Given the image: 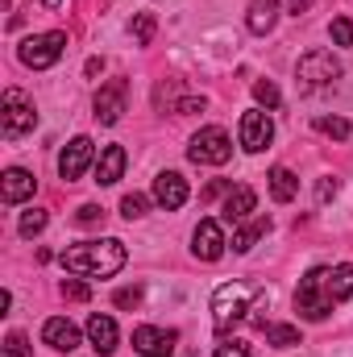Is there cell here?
I'll return each instance as SVG.
<instances>
[{
	"instance_id": "cell-1",
	"label": "cell",
	"mask_w": 353,
	"mask_h": 357,
	"mask_svg": "<svg viewBox=\"0 0 353 357\" xmlns=\"http://www.w3.org/2000/svg\"><path fill=\"white\" fill-rule=\"evenodd\" d=\"M262 303H266L262 287H254V282H220L212 291V324H216V333H229L233 324H241L250 316L262 320L258 316Z\"/></svg>"
},
{
	"instance_id": "cell-3",
	"label": "cell",
	"mask_w": 353,
	"mask_h": 357,
	"mask_svg": "<svg viewBox=\"0 0 353 357\" xmlns=\"http://www.w3.org/2000/svg\"><path fill=\"white\" fill-rule=\"evenodd\" d=\"M295 312H303L308 320H324L333 312V295H329V270L312 266L299 278V291H295Z\"/></svg>"
},
{
	"instance_id": "cell-7",
	"label": "cell",
	"mask_w": 353,
	"mask_h": 357,
	"mask_svg": "<svg viewBox=\"0 0 353 357\" xmlns=\"http://www.w3.org/2000/svg\"><path fill=\"white\" fill-rule=\"evenodd\" d=\"M295 75H299L303 88H324V84L341 79V59H337L333 50H308V54L299 59Z\"/></svg>"
},
{
	"instance_id": "cell-33",
	"label": "cell",
	"mask_w": 353,
	"mask_h": 357,
	"mask_svg": "<svg viewBox=\"0 0 353 357\" xmlns=\"http://www.w3.org/2000/svg\"><path fill=\"white\" fill-rule=\"evenodd\" d=\"M337 187H341L337 178H320V183H316V199H320V204H329V199L337 195Z\"/></svg>"
},
{
	"instance_id": "cell-6",
	"label": "cell",
	"mask_w": 353,
	"mask_h": 357,
	"mask_svg": "<svg viewBox=\"0 0 353 357\" xmlns=\"http://www.w3.org/2000/svg\"><path fill=\"white\" fill-rule=\"evenodd\" d=\"M229 154H233V142H229V133H225L220 125L200 129V133L191 137V146H187V158L200 162V167H225Z\"/></svg>"
},
{
	"instance_id": "cell-38",
	"label": "cell",
	"mask_w": 353,
	"mask_h": 357,
	"mask_svg": "<svg viewBox=\"0 0 353 357\" xmlns=\"http://www.w3.org/2000/svg\"><path fill=\"white\" fill-rule=\"evenodd\" d=\"M42 4H50V8H59V4H63V0H42Z\"/></svg>"
},
{
	"instance_id": "cell-31",
	"label": "cell",
	"mask_w": 353,
	"mask_h": 357,
	"mask_svg": "<svg viewBox=\"0 0 353 357\" xmlns=\"http://www.w3.org/2000/svg\"><path fill=\"white\" fill-rule=\"evenodd\" d=\"M63 299H71V303H88V299H91L88 282H80V278H67V282H63Z\"/></svg>"
},
{
	"instance_id": "cell-5",
	"label": "cell",
	"mask_w": 353,
	"mask_h": 357,
	"mask_svg": "<svg viewBox=\"0 0 353 357\" xmlns=\"http://www.w3.org/2000/svg\"><path fill=\"white\" fill-rule=\"evenodd\" d=\"M63 50H67V33H63V29H50V33L25 38L21 50H17V59H21L25 67H33V71H46V67H54V63L63 59Z\"/></svg>"
},
{
	"instance_id": "cell-2",
	"label": "cell",
	"mask_w": 353,
	"mask_h": 357,
	"mask_svg": "<svg viewBox=\"0 0 353 357\" xmlns=\"http://www.w3.org/2000/svg\"><path fill=\"white\" fill-rule=\"evenodd\" d=\"M125 241L117 237H104V241H84V245H71L59 254L63 270L71 274H84V278H112L117 270L125 266Z\"/></svg>"
},
{
	"instance_id": "cell-10",
	"label": "cell",
	"mask_w": 353,
	"mask_h": 357,
	"mask_svg": "<svg viewBox=\"0 0 353 357\" xmlns=\"http://www.w3.org/2000/svg\"><path fill=\"white\" fill-rule=\"evenodd\" d=\"M225 229H220V220H200V229L191 233V254L200 258V262H216L220 254H225Z\"/></svg>"
},
{
	"instance_id": "cell-12",
	"label": "cell",
	"mask_w": 353,
	"mask_h": 357,
	"mask_svg": "<svg viewBox=\"0 0 353 357\" xmlns=\"http://www.w3.org/2000/svg\"><path fill=\"white\" fill-rule=\"evenodd\" d=\"M175 328H154V324H142V328H133V349L142 357H167L175 349Z\"/></svg>"
},
{
	"instance_id": "cell-4",
	"label": "cell",
	"mask_w": 353,
	"mask_h": 357,
	"mask_svg": "<svg viewBox=\"0 0 353 357\" xmlns=\"http://www.w3.org/2000/svg\"><path fill=\"white\" fill-rule=\"evenodd\" d=\"M33 125H38V108H33V100H29L21 88H8L4 91V104H0V133L13 142V137L29 133Z\"/></svg>"
},
{
	"instance_id": "cell-19",
	"label": "cell",
	"mask_w": 353,
	"mask_h": 357,
	"mask_svg": "<svg viewBox=\"0 0 353 357\" xmlns=\"http://www.w3.org/2000/svg\"><path fill=\"white\" fill-rule=\"evenodd\" d=\"M266 233H270V216H258V220H250V225L241 220V225H233V241H229V245H233V254H250Z\"/></svg>"
},
{
	"instance_id": "cell-23",
	"label": "cell",
	"mask_w": 353,
	"mask_h": 357,
	"mask_svg": "<svg viewBox=\"0 0 353 357\" xmlns=\"http://www.w3.org/2000/svg\"><path fill=\"white\" fill-rule=\"evenodd\" d=\"M262 328H266V345H274V349L299 345V328L295 324H262Z\"/></svg>"
},
{
	"instance_id": "cell-17",
	"label": "cell",
	"mask_w": 353,
	"mask_h": 357,
	"mask_svg": "<svg viewBox=\"0 0 353 357\" xmlns=\"http://www.w3.org/2000/svg\"><path fill=\"white\" fill-rule=\"evenodd\" d=\"M33 187H38V178L29 175V171H21V167H8V171L0 175V195H4V204H21V199H29Z\"/></svg>"
},
{
	"instance_id": "cell-30",
	"label": "cell",
	"mask_w": 353,
	"mask_h": 357,
	"mask_svg": "<svg viewBox=\"0 0 353 357\" xmlns=\"http://www.w3.org/2000/svg\"><path fill=\"white\" fill-rule=\"evenodd\" d=\"M329 33H333V42H337V46H353V21H350V17H333Z\"/></svg>"
},
{
	"instance_id": "cell-29",
	"label": "cell",
	"mask_w": 353,
	"mask_h": 357,
	"mask_svg": "<svg viewBox=\"0 0 353 357\" xmlns=\"http://www.w3.org/2000/svg\"><path fill=\"white\" fill-rule=\"evenodd\" d=\"M146 204H150V199L133 191V195H125V199H121V216H125V220H137V216H146Z\"/></svg>"
},
{
	"instance_id": "cell-36",
	"label": "cell",
	"mask_w": 353,
	"mask_h": 357,
	"mask_svg": "<svg viewBox=\"0 0 353 357\" xmlns=\"http://www.w3.org/2000/svg\"><path fill=\"white\" fill-rule=\"evenodd\" d=\"M225 191H233V183H208V187H204V195H200V199H204V204H208V199H216V195H225Z\"/></svg>"
},
{
	"instance_id": "cell-21",
	"label": "cell",
	"mask_w": 353,
	"mask_h": 357,
	"mask_svg": "<svg viewBox=\"0 0 353 357\" xmlns=\"http://www.w3.org/2000/svg\"><path fill=\"white\" fill-rule=\"evenodd\" d=\"M266 178H270V195H274V204H291V199H295V191H299V178L291 175L287 167H274Z\"/></svg>"
},
{
	"instance_id": "cell-11",
	"label": "cell",
	"mask_w": 353,
	"mask_h": 357,
	"mask_svg": "<svg viewBox=\"0 0 353 357\" xmlns=\"http://www.w3.org/2000/svg\"><path fill=\"white\" fill-rule=\"evenodd\" d=\"M91 108H96V121L100 125H117L121 112H125V79H108L104 88L96 91Z\"/></svg>"
},
{
	"instance_id": "cell-37",
	"label": "cell",
	"mask_w": 353,
	"mask_h": 357,
	"mask_svg": "<svg viewBox=\"0 0 353 357\" xmlns=\"http://www.w3.org/2000/svg\"><path fill=\"white\" fill-rule=\"evenodd\" d=\"M287 8L299 17V13H308V8H312V0H287Z\"/></svg>"
},
{
	"instance_id": "cell-20",
	"label": "cell",
	"mask_w": 353,
	"mask_h": 357,
	"mask_svg": "<svg viewBox=\"0 0 353 357\" xmlns=\"http://www.w3.org/2000/svg\"><path fill=\"white\" fill-rule=\"evenodd\" d=\"M274 21H278V0H250V13H246L250 33H270Z\"/></svg>"
},
{
	"instance_id": "cell-22",
	"label": "cell",
	"mask_w": 353,
	"mask_h": 357,
	"mask_svg": "<svg viewBox=\"0 0 353 357\" xmlns=\"http://www.w3.org/2000/svg\"><path fill=\"white\" fill-rule=\"evenodd\" d=\"M329 295H333V303L350 299L353 295V266H333L329 270Z\"/></svg>"
},
{
	"instance_id": "cell-15",
	"label": "cell",
	"mask_w": 353,
	"mask_h": 357,
	"mask_svg": "<svg viewBox=\"0 0 353 357\" xmlns=\"http://www.w3.org/2000/svg\"><path fill=\"white\" fill-rule=\"evenodd\" d=\"M254 208H258V195H254V187H246V183H237L229 195H225V225H241V220H250L254 216Z\"/></svg>"
},
{
	"instance_id": "cell-13",
	"label": "cell",
	"mask_w": 353,
	"mask_h": 357,
	"mask_svg": "<svg viewBox=\"0 0 353 357\" xmlns=\"http://www.w3.org/2000/svg\"><path fill=\"white\" fill-rule=\"evenodd\" d=\"M187 178L179 175V171H163V175L154 178V204L158 208H167V212H179L183 204H187Z\"/></svg>"
},
{
	"instance_id": "cell-28",
	"label": "cell",
	"mask_w": 353,
	"mask_h": 357,
	"mask_svg": "<svg viewBox=\"0 0 353 357\" xmlns=\"http://www.w3.org/2000/svg\"><path fill=\"white\" fill-rule=\"evenodd\" d=\"M254 100L266 104V108H278V104H283V96H278V88H274L270 79H258V84H254Z\"/></svg>"
},
{
	"instance_id": "cell-18",
	"label": "cell",
	"mask_w": 353,
	"mask_h": 357,
	"mask_svg": "<svg viewBox=\"0 0 353 357\" xmlns=\"http://www.w3.org/2000/svg\"><path fill=\"white\" fill-rule=\"evenodd\" d=\"M88 341H91V349H96L100 357H108L112 349H117V320L96 312V316L88 320Z\"/></svg>"
},
{
	"instance_id": "cell-35",
	"label": "cell",
	"mask_w": 353,
	"mask_h": 357,
	"mask_svg": "<svg viewBox=\"0 0 353 357\" xmlns=\"http://www.w3.org/2000/svg\"><path fill=\"white\" fill-rule=\"evenodd\" d=\"M142 303V291L133 287V291H117V307H137Z\"/></svg>"
},
{
	"instance_id": "cell-24",
	"label": "cell",
	"mask_w": 353,
	"mask_h": 357,
	"mask_svg": "<svg viewBox=\"0 0 353 357\" xmlns=\"http://www.w3.org/2000/svg\"><path fill=\"white\" fill-rule=\"evenodd\" d=\"M154 29H158L154 13H137V17H133V25H129V33H133V42H137V46H150V42H154Z\"/></svg>"
},
{
	"instance_id": "cell-34",
	"label": "cell",
	"mask_w": 353,
	"mask_h": 357,
	"mask_svg": "<svg viewBox=\"0 0 353 357\" xmlns=\"http://www.w3.org/2000/svg\"><path fill=\"white\" fill-rule=\"evenodd\" d=\"M96 220H104V208H96V204H84V208H80V225H96Z\"/></svg>"
},
{
	"instance_id": "cell-27",
	"label": "cell",
	"mask_w": 353,
	"mask_h": 357,
	"mask_svg": "<svg viewBox=\"0 0 353 357\" xmlns=\"http://www.w3.org/2000/svg\"><path fill=\"white\" fill-rule=\"evenodd\" d=\"M4 357H33V345L25 341V333H8L4 337Z\"/></svg>"
},
{
	"instance_id": "cell-26",
	"label": "cell",
	"mask_w": 353,
	"mask_h": 357,
	"mask_svg": "<svg viewBox=\"0 0 353 357\" xmlns=\"http://www.w3.org/2000/svg\"><path fill=\"white\" fill-rule=\"evenodd\" d=\"M46 220H50V216H46L42 208H33V212H25V216H21V225H17V229H21V237H38V233L46 229Z\"/></svg>"
},
{
	"instance_id": "cell-25",
	"label": "cell",
	"mask_w": 353,
	"mask_h": 357,
	"mask_svg": "<svg viewBox=\"0 0 353 357\" xmlns=\"http://www.w3.org/2000/svg\"><path fill=\"white\" fill-rule=\"evenodd\" d=\"M316 129H320L324 137H337V142H345V137L353 133L345 116H320V121H316Z\"/></svg>"
},
{
	"instance_id": "cell-9",
	"label": "cell",
	"mask_w": 353,
	"mask_h": 357,
	"mask_svg": "<svg viewBox=\"0 0 353 357\" xmlns=\"http://www.w3.org/2000/svg\"><path fill=\"white\" fill-rule=\"evenodd\" d=\"M270 142H274V121H270V112H262V108L246 112V116H241V150L262 154Z\"/></svg>"
},
{
	"instance_id": "cell-16",
	"label": "cell",
	"mask_w": 353,
	"mask_h": 357,
	"mask_svg": "<svg viewBox=\"0 0 353 357\" xmlns=\"http://www.w3.org/2000/svg\"><path fill=\"white\" fill-rule=\"evenodd\" d=\"M125 162H129L125 146H104L100 158H96V183H100V187H112L117 178L125 175Z\"/></svg>"
},
{
	"instance_id": "cell-8",
	"label": "cell",
	"mask_w": 353,
	"mask_h": 357,
	"mask_svg": "<svg viewBox=\"0 0 353 357\" xmlns=\"http://www.w3.org/2000/svg\"><path fill=\"white\" fill-rule=\"evenodd\" d=\"M91 162H96V146H91V137L80 133V137H71V142L63 146V154H59V175L71 183V178L84 175Z\"/></svg>"
},
{
	"instance_id": "cell-14",
	"label": "cell",
	"mask_w": 353,
	"mask_h": 357,
	"mask_svg": "<svg viewBox=\"0 0 353 357\" xmlns=\"http://www.w3.org/2000/svg\"><path fill=\"white\" fill-rule=\"evenodd\" d=\"M42 341H46L50 349H59V354H71V349H80V328H75L67 316H50V320L42 324Z\"/></svg>"
},
{
	"instance_id": "cell-32",
	"label": "cell",
	"mask_w": 353,
	"mask_h": 357,
	"mask_svg": "<svg viewBox=\"0 0 353 357\" xmlns=\"http://www.w3.org/2000/svg\"><path fill=\"white\" fill-rule=\"evenodd\" d=\"M216 357H254V354H250L241 341H220V345H216Z\"/></svg>"
}]
</instances>
